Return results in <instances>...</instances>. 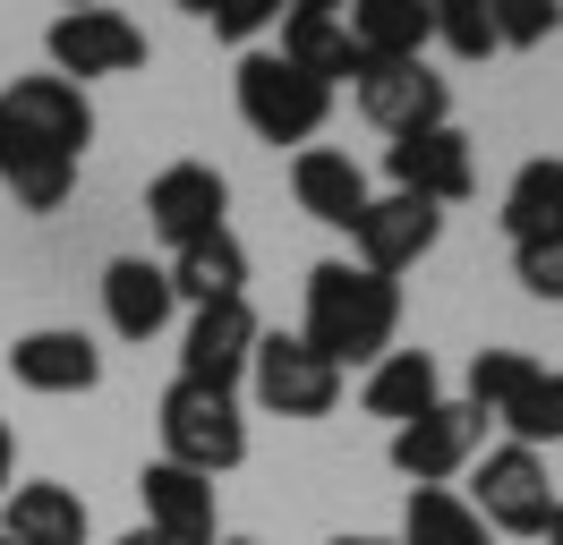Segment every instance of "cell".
<instances>
[{
	"mask_svg": "<svg viewBox=\"0 0 563 545\" xmlns=\"http://www.w3.org/2000/svg\"><path fill=\"white\" fill-rule=\"evenodd\" d=\"M95 145V102L69 77H9L0 94V179L26 213H60L77 188V154Z\"/></svg>",
	"mask_w": 563,
	"mask_h": 545,
	"instance_id": "cell-1",
	"label": "cell"
},
{
	"mask_svg": "<svg viewBox=\"0 0 563 545\" xmlns=\"http://www.w3.org/2000/svg\"><path fill=\"white\" fill-rule=\"evenodd\" d=\"M393 333H401V281H385V272H358L351 256H324L317 272H308V324H299V341L317 349L324 367H376L393 349Z\"/></svg>",
	"mask_w": 563,
	"mask_h": 545,
	"instance_id": "cell-2",
	"label": "cell"
},
{
	"mask_svg": "<svg viewBox=\"0 0 563 545\" xmlns=\"http://www.w3.org/2000/svg\"><path fill=\"white\" fill-rule=\"evenodd\" d=\"M231 94H240L247 136H265V145H308V136L333 120V86L299 77V68L274 52V43L240 52V77H231Z\"/></svg>",
	"mask_w": 563,
	"mask_h": 545,
	"instance_id": "cell-3",
	"label": "cell"
},
{
	"mask_svg": "<svg viewBox=\"0 0 563 545\" xmlns=\"http://www.w3.org/2000/svg\"><path fill=\"white\" fill-rule=\"evenodd\" d=\"M154 426H163V460L197 477H231L247 460V418L240 392H206V383H172L154 401Z\"/></svg>",
	"mask_w": 563,
	"mask_h": 545,
	"instance_id": "cell-4",
	"label": "cell"
},
{
	"mask_svg": "<svg viewBox=\"0 0 563 545\" xmlns=\"http://www.w3.org/2000/svg\"><path fill=\"white\" fill-rule=\"evenodd\" d=\"M461 503L487 520V537H547V520H555L547 452H529V443H495V452H478V477H470Z\"/></svg>",
	"mask_w": 563,
	"mask_h": 545,
	"instance_id": "cell-5",
	"label": "cell"
},
{
	"mask_svg": "<svg viewBox=\"0 0 563 545\" xmlns=\"http://www.w3.org/2000/svg\"><path fill=\"white\" fill-rule=\"evenodd\" d=\"M351 94L367 111V129H385V136L453 129V77H435V60H358Z\"/></svg>",
	"mask_w": 563,
	"mask_h": 545,
	"instance_id": "cell-6",
	"label": "cell"
},
{
	"mask_svg": "<svg viewBox=\"0 0 563 545\" xmlns=\"http://www.w3.org/2000/svg\"><path fill=\"white\" fill-rule=\"evenodd\" d=\"M43 52H52V77L95 86V77L145 68V26L129 18V9H60V18L43 26Z\"/></svg>",
	"mask_w": 563,
	"mask_h": 545,
	"instance_id": "cell-7",
	"label": "cell"
},
{
	"mask_svg": "<svg viewBox=\"0 0 563 545\" xmlns=\"http://www.w3.org/2000/svg\"><path fill=\"white\" fill-rule=\"evenodd\" d=\"M393 469L410 477V486H444V477H461L478 452H487V409H470V401H435L419 409L410 426H393Z\"/></svg>",
	"mask_w": 563,
	"mask_h": 545,
	"instance_id": "cell-8",
	"label": "cell"
},
{
	"mask_svg": "<svg viewBox=\"0 0 563 545\" xmlns=\"http://www.w3.org/2000/svg\"><path fill=\"white\" fill-rule=\"evenodd\" d=\"M247 383L274 418H333L342 409V367H324L299 333H265L247 358Z\"/></svg>",
	"mask_w": 563,
	"mask_h": 545,
	"instance_id": "cell-9",
	"label": "cell"
},
{
	"mask_svg": "<svg viewBox=\"0 0 563 545\" xmlns=\"http://www.w3.org/2000/svg\"><path fill=\"white\" fill-rule=\"evenodd\" d=\"M256 307L247 299H222V307H197L188 333H179V383H206V392H240L247 383V358H256Z\"/></svg>",
	"mask_w": 563,
	"mask_h": 545,
	"instance_id": "cell-10",
	"label": "cell"
},
{
	"mask_svg": "<svg viewBox=\"0 0 563 545\" xmlns=\"http://www.w3.org/2000/svg\"><path fill=\"white\" fill-rule=\"evenodd\" d=\"M444 238V204H427V197H367V213H358V231H351V265L358 272H385V281H401V272L419 265L427 247Z\"/></svg>",
	"mask_w": 563,
	"mask_h": 545,
	"instance_id": "cell-11",
	"label": "cell"
},
{
	"mask_svg": "<svg viewBox=\"0 0 563 545\" xmlns=\"http://www.w3.org/2000/svg\"><path fill=\"white\" fill-rule=\"evenodd\" d=\"M145 222L172 238V247L231 231V179H222L213 163H172V170H154V188H145Z\"/></svg>",
	"mask_w": 563,
	"mask_h": 545,
	"instance_id": "cell-12",
	"label": "cell"
},
{
	"mask_svg": "<svg viewBox=\"0 0 563 545\" xmlns=\"http://www.w3.org/2000/svg\"><path fill=\"white\" fill-rule=\"evenodd\" d=\"M385 170L401 197H427V204H461L478 188V154L461 129H419V136H393L385 145Z\"/></svg>",
	"mask_w": 563,
	"mask_h": 545,
	"instance_id": "cell-13",
	"label": "cell"
},
{
	"mask_svg": "<svg viewBox=\"0 0 563 545\" xmlns=\"http://www.w3.org/2000/svg\"><path fill=\"white\" fill-rule=\"evenodd\" d=\"M274 52L299 77H317V86H342V77H358V43H351V26H342V0H290L274 18Z\"/></svg>",
	"mask_w": 563,
	"mask_h": 545,
	"instance_id": "cell-14",
	"label": "cell"
},
{
	"mask_svg": "<svg viewBox=\"0 0 563 545\" xmlns=\"http://www.w3.org/2000/svg\"><path fill=\"white\" fill-rule=\"evenodd\" d=\"M137 494H145V529L163 545H222V529H213V477L172 469V460H145Z\"/></svg>",
	"mask_w": 563,
	"mask_h": 545,
	"instance_id": "cell-15",
	"label": "cell"
},
{
	"mask_svg": "<svg viewBox=\"0 0 563 545\" xmlns=\"http://www.w3.org/2000/svg\"><path fill=\"white\" fill-rule=\"evenodd\" d=\"M9 375H18L26 392H43V401H69V392H95V383H103V349L86 333H69V324H43V333H26L9 349Z\"/></svg>",
	"mask_w": 563,
	"mask_h": 545,
	"instance_id": "cell-16",
	"label": "cell"
},
{
	"mask_svg": "<svg viewBox=\"0 0 563 545\" xmlns=\"http://www.w3.org/2000/svg\"><path fill=\"white\" fill-rule=\"evenodd\" d=\"M290 197L308 222L324 231H358V213H367V170L342 154V145H299L290 154Z\"/></svg>",
	"mask_w": 563,
	"mask_h": 545,
	"instance_id": "cell-17",
	"label": "cell"
},
{
	"mask_svg": "<svg viewBox=\"0 0 563 545\" xmlns=\"http://www.w3.org/2000/svg\"><path fill=\"white\" fill-rule=\"evenodd\" d=\"M86 494L77 486H9L0 494V545H86Z\"/></svg>",
	"mask_w": 563,
	"mask_h": 545,
	"instance_id": "cell-18",
	"label": "cell"
},
{
	"mask_svg": "<svg viewBox=\"0 0 563 545\" xmlns=\"http://www.w3.org/2000/svg\"><path fill=\"white\" fill-rule=\"evenodd\" d=\"M172 272L163 265H145V256H111L103 265V315H111V333L120 341H154L163 324H172Z\"/></svg>",
	"mask_w": 563,
	"mask_h": 545,
	"instance_id": "cell-19",
	"label": "cell"
},
{
	"mask_svg": "<svg viewBox=\"0 0 563 545\" xmlns=\"http://www.w3.org/2000/svg\"><path fill=\"white\" fill-rule=\"evenodd\" d=\"M172 299L188 307H222V299H247V247L240 231H213V238H188V247H172Z\"/></svg>",
	"mask_w": 563,
	"mask_h": 545,
	"instance_id": "cell-20",
	"label": "cell"
},
{
	"mask_svg": "<svg viewBox=\"0 0 563 545\" xmlns=\"http://www.w3.org/2000/svg\"><path fill=\"white\" fill-rule=\"evenodd\" d=\"M358 401H367V418H393V426H410L419 409L444 401V367H435L427 349H385V358L367 367V383H358Z\"/></svg>",
	"mask_w": 563,
	"mask_h": 545,
	"instance_id": "cell-21",
	"label": "cell"
},
{
	"mask_svg": "<svg viewBox=\"0 0 563 545\" xmlns=\"http://www.w3.org/2000/svg\"><path fill=\"white\" fill-rule=\"evenodd\" d=\"M504 238L529 247V238H563V154H529L512 170V188H504Z\"/></svg>",
	"mask_w": 563,
	"mask_h": 545,
	"instance_id": "cell-22",
	"label": "cell"
},
{
	"mask_svg": "<svg viewBox=\"0 0 563 545\" xmlns=\"http://www.w3.org/2000/svg\"><path fill=\"white\" fill-rule=\"evenodd\" d=\"M342 26L358 60H427V0H351Z\"/></svg>",
	"mask_w": 563,
	"mask_h": 545,
	"instance_id": "cell-23",
	"label": "cell"
},
{
	"mask_svg": "<svg viewBox=\"0 0 563 545\" xmlns=\"http://www.w3.org/2000/svg\"><path fill=\"white\" fill-rule=\"evenodd\" d=\"M401 545H487V520L461 503L453 486H410V511H401Z\"/></svg>",
	"mask_w": 563,
	"mask_h": 545,
	"instance_id": "cell-24",
	"label": "cell"
},
{
	"mask_svg": "<svg viewBox=\"0 0 563 545\" xmlns=\"http://www.w3.org/2000/svg\"><path fill=\"white\" fill-rule=\"evenodd\" d=\"M495 426H504L512 443H529V452L563 443V367H538L521 392H512V401L495 409Z\"/></svg>",
	"mask_w": 563,
	"mask_h": 545,
	"instance_id": "cell-25",
	"label": "cell"
},
{
	"mask_svg": "<svg viewBox=\"0 0 563 545\" xmlns=\"http://www.w3.org/2000/svg\"><path fill=\"white\" fill-rule=\"evenodd\" d=\"M427 43H444L453 60H487L495 52L487 0H427Z\"/></svg>",
	"mask_w": 563,
	"mask_h": 545,
	"instance_id": "cell-26",
	"label": "cell"
},
{
	"mask_svg": "<svg viewBox=\"0 0 563 545\" xmlns=\"http://www.w3.org/2000/svg\"><path fill=\"white\" fill-rule=\"evenodd\" d=\"M529 375H538V358H529V349H478V358H470V392H461V401L487 409V426H495V409L512 401Z\"/></svg>",
	"mask_w": 563,
	"mask_h": 545,
	"instance_id": "cell-27",
	"label": "cell"
},
{
	"mask_svg": "<svg viewBox=\"0 0 563 545\" xmlns=\"http://www.w3.org/2000/svg\"><path fill=\"white\" fill-rule=\"evenodd\" d=\"M487 26L495 52H538L547 34H563V9L555 0H487Z\"/></svg>",
	"mask_w": 563,
	"mask_h": 545,
	"instance_id": "cell-28",
	"label": "cell"
},
{
	"mask_svg": "<svg viewBox=\"0 0 563 545\" xmlns=\"http://www.w3.org/2000/svg\"><path fill=\"white\" fill-rule=\"evenodd\" d=\"M512 281H521L529 299L563 307V238H529V247H512Z\"/></svg>",
	"mask_w": 563,
	"mask_h": 545,
	"instance_id": "cell-29",
	"label": "cell"
},
{
	"mask_svg": "<svg viewBox=\"0 0 563 545\" xmlns=\"http://www.w3.org/2000/svg\"><path fill=\"white\" fill-rule=\"evenodd\" d=\"M197 18H213V34L222 43H240V52H256V34L282 18V0H206Z\"/></svg>",
	"mask_w": 563,
	"mask_h": 545,
	"instance_id": "cell-30",
	"label": "cell"
},
{
	"mask_svg": "<svg viewBox=\"0 0 563 545\" xmlns=\"http://www.w3.org/2000/svg\"><path fill=\"white\" fill-rule=\"evenodd\" d=\"M18 486V435H9V418H0V494Z\"/></svg>",
	"mask_w": 563,
	"mask_h": 545,
	"instance_id": "cell-31",
	"label": "cell"
},
{
	"mask_svg": "<svg viewBox=\"0 0 563 545\" xmlns=\"http://www.w3.org/2000/svg\"><path fill=\"white\" fill-rule=\"evenodd\" d=\"M538 545H563V494H555V520H547V537Z\"/></svg>",
	"mask_w": 563,
	"mask_h": 545,
	"instance_id": "cell-32",
	"label": "cell"
},
{
	"mask_svg": "<svg viewBox=\"0 0 563 545\" xmlns=\"http://www.w3.org/2000/svg\"><path fill=\"white\" fill-rule=\"evenodd\" d=\"M120 545H163V537H154V529H129V537H120Z\"/></svg>",
	"mask_w": 563,
	"mask_h": 545,
	"instance_id": "cell-33",
	"label": "cell"
},
{
	"mask_svg": "<svg viewBox=\"0 0 563 545\" xmlns=\"http://www.w3.org/2000/svg\"><path fill=\"white\" fill-rule=\"evenodd\" d=\"M333 545H401V537H333Z\"/></svg>",
	"mask_w": 563,
	"mask_h": 545,
	"instance_id": "cell-34",
	"label": "cell"
},
{
	"mask_svg": "<svg viewBox=\"0 0 563 545\" xmlns=\"http://www.w3.org/2000/svg\"><path fill=\"white\" fill-rule=\"evenodd\" d=\"M222 545H256V537H222Z\"/></svg>",
	"mask_w": 563,
	"mask_h": 545,
	"instance_id": "cell-35",
	"label": "cell"
}]
</instances>
